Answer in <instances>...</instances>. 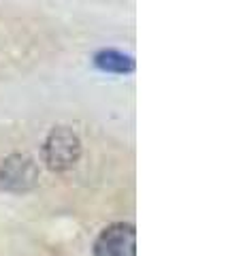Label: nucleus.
Wrapping results in <instances>:
<instances>
[{
	"mask_svg": "<svg viewBox=\"0 0 243 256\" xmlns=\"http://www.w3.org/2000/svg\"><path fill=\"white\" fill-rule=\"evenodd\" d=\"M81 158V141L68 126H56L43 143V162L56 173L72 169Z\"/></svg>",
	"mask_w": 243,
	"mask_h": 256,
	"instance_id": "1",
	"label": "nucleus"
},
{
	"mask_svg": "<svg viewBox=\"0 0 243 256\" xmlns=\"http://www.w3.org/2000/svg\"><path fill=\"white\" fill-rule=\"evenodd\" d=\"M38 184V166L26 154H11L0 162V188L9 192H28Z\"/></svg>",
	"mask_w": 243,
	"mask_h": 256,
	"instance_id": "2",
	"label": "nucleus"
},
{
	"mask_svg": "<svg viewBox=\"0 0 243 256\" xmlns=\"http://www.w3.org/2000/svg\"><path fill=\"white\" fill-rule=\"evenodd\" d=\"M94 256H136V230L132 224H111L96 237Z\"/></svg>",
	"mask_w": 243,
	"mask_h": 256,
	"instance_id": "3",
	"label": "nucleus"
},
{
	"mask_svg": "<svg viewBox=\"0 0 243 256\" xmlns=\"http://www.w3.org/2000/svg\"><path fill=\"white\" fill-rule=\"evenodd\" d=\"M94 66L102 70V73L128 75L134 70V58L118 50H100L94 54Z\"/></svg>",
	"mask_w": 243,
	"mask_h": 256,
	"instance_id": "4",
	"label": "nucleus"
}]
</instances>
